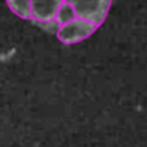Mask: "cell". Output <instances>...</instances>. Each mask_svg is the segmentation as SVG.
<instances>
[{
    "label": "cell",
    "instance_id": "6da1fadb",
    "mask_svg": "<svg viewBox=\"0 0 147 147\" xmlns=\"http://www.w3.org/2000/svg\"><path fill=\"white\" fill-rule=\"evenodd\" d=\"M63 2L71 5L76 18L95 24L96 27L105 22L112 5V0H63Z\"/></svg>",
    "mask_w": 147,
    "mask_h": 147
},
{
    "label": "cell",
    "instance_id": "7a4b0ae2",
    "mask_svg": "<svg viewBox=\"0 0 147 147\" xmlns=\"http://www.w3.org/2000/svg\"><path fill=\"white\" fill-rule=\"evenodd\" d=\"M98 27L92 22H87V21H82L79 18L73 19L71 22L63 24V26L59 27L57 30V38L60 43L63 45H76L79 41H84L89 36H92L93 33L96 32Z\"/></svg>",
    "mask_w": 147,
    "mask_h": 147
},
{
    "label": "cell",
    "instance_id": "3957f363",
    "mask_svg": "<svg viewBox=\"0 0 147 147\" xmlns=\"http://www.w3.org/2000/svg\"><path fill=\"white\" fill-rule=\"evenodd\" d=\"M62 3L63 0H30L32 21L35 24L54 21Z\"/></svg>",
    "mask_w": 147,
    "mask_h": 147
},
{
    "label": "cell",
    "instance_id": "277c9868",
    "mask_svg": "<svg viewBox=\"0 0 147 147\" xmlns=\"http://www.w3.org/2000/svg\"><path fill=\"white\" fill-rule=\"evenodd\" d=\"M8 8L11 13L19 16L21 19H32V13H30V0H7Z\"/></svg>",
    "mask_w": 147,
    "mask_h": 147
},
{
    "label": "cell",
    "instance_id": "5b68a950",
    "mask_svg": "<svg viewBox=\"0 0 147 147\" xmlns=\"http://www.w3.org/2000/svg\"><path fill=\"white\" fill-rule=\"evenodd\" d=\"M73 19H76V14H74L73 8H71V5H68L67 2H63V3L60 5V8H59L54 21L59 24V27H60V26H63V24L71 22Z\"/></svg>",
    "mask_w": 147,
    "mask_h": 147
}]
</instances>
